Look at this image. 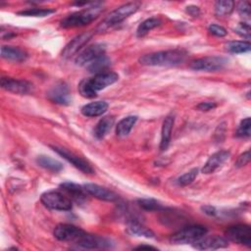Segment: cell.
<instances>
[{
  "instance_id": "1",
  "label": "cell",
  "mask_w": 251,
  "mask_h": 251,
  "mask_svg": "<svg viewBox=\"0 0 251 251\" xmlns=\"http://www.w3.org/2000/svg\"><path fill=\"white\" fill-rule=\"evenodd\" d=\"M186 52L182 49H172L159 51L143 55L139 58V63L144 66H176L184 61Z\"/></svg>"
},
{
  "instance_id": "2",
  "label": "cell",
  "mask_w": 251,
  "mask_h": 251,
  "mask_svg": "<svg viewBox=\"0 0 251 251\" xmlns=\"http://www.w3.org/2000/svg\"><path fill=\"white\" fill-rule=\"evenodd\" d=\"M119 79L118 74L114 72H105L94 75L93 77L84 79L80 82L78 89L80 94L85 98H93L99 90L115 83Z\"/></svg>"
},
{
  "instance_id": "3",
  "label": "cell",
  "mask_w": 251,
  "mask_h": 251,
  "mask_svg": "<svg viewBox=\"0 0 251 251\" xmlns=\"http://www.w3.org/2000/svg\"><path fill=\"white\" fill-rule=\"evenodd\" d=\"M103 11V7L100 3H94L92 6L87 7L81 11L73 13L67 16L61 22V26L63 27H76L88 25L94 21L100 13Z\"/></svg>"
},
{
  "instance_id": "4",
  "label": "cell",
  "mask_w": 251,
  "mask_h": 251,
  "mask_svg": "<svg viewBox=\"0 0 251 251\" xmlns=\"http://www.w3.org/2000/svg\"><path fill=\"white\" fill-rule=\"evenodd\" d=\"M207 233V229L203 226H189L181 228L174 233L170 241L173 244H188L193 243Z\"/></svg>"
},
{
  "instance_id": "5",
  "label": "cell",
  "mask_w": 251,
  "mask_h": 251,
  "mask_svg": "<svg viewBox=\"0 0 251 251\" xmlns=\"http://www.w3.org/2000/svg\"><path fill=\"white\" fill-rule=\"evenodd\" d=\"M138 8H139V4L136 2H130V3H126V4L120 6L119 8L115 9L113 12H111L106 17V19L103 21V23L101 24L99 28H101V30H102L104 28L113 26V25L123 22L125 19H126L130 15L134 14L138 10Z\"/></svg>"
},
{
  "instance_id": "6",
  "label": "cell",
  "mask_w": 251,
  "mask_h": 251,
  "mask_svg": "<svg viewBox=\"0 0 251 251\" xmlns=\"http://www.w3.org/2000/svg\"><path fill=\"white\" fill-rule=\"evenodd\" d=\"M40 200L45 207L52 210L69 211L72 209V201L70 197L60 191L50 190L44 192L41 195Z\"/></svg>"
},
{
  "instance_id": "7",
  "label": "cell",
  "mask_w": 251,
  "mask_h": 251,
  "mask_svg": "<svg viewBox=\"0 0 251 251\" xmlns=\"http://www.w3.org/2000/svg\"><path fill=\"white\" fill-rule=\"evenodd\" d=\"M227 63V60L220 56H207L193 61L190 64V68L195 71L215 72L222 70Z\"/></svg>"
},
{
  "instance_id": "8",
  "label": "cell",
  "mask_w": 251,
  "mask_h": 251,
  "mask_svg": "<svg viewBox=\"0 0 251 251\" xmlns=\"http://www.w3.org/2000/svg\"><path fill=\"white\" fill-rule=\"evenodd\" d=\"M57 154H59L61 157H63L65 160H67L69 163H71L74 167L78 169L84 174H94V169L91 167V165L85 161L84 159L78 157L75 153L69 151L66 148L58 147V146H50Z\"/></svg>"
},
{
  "instance_id": "9",
  "label": "cell",
  "mask_w": 251,
  "mask_h": 251,
  "mask_svg": "<svg viewBox=\"0 0 251 251\" xmlns=\"http://www.w3.org/2000/svg\"><path fill=\"white\" fill-rule=\"evenodd\" d=\"M226 235L229 240L237 244L251 246V228L247 225L231 226L226 230Z\"/></svg>"
},
{
  "instance_id": "10",
  "label": "cell",
  "mask_w": 251,
  "mask_h": 251,
  "mask_svg": "<svg viewBox=\"0 0 251 251\" xmlns=\"http://www.w3.org/2000/svg\"><path fill=\"white\" fill-rule=\"evenodd\" d=\"M75 242L77 246L84 249H103L112 246V242L110 239L95 234H88L86 232Z\"/></svg>"
},
{
  "instance_id": "11",
  "label": "cell",
  "mask_w": 251,
  "mask_h": 251,
  "mask_svg": "<svg viewBox=\"0 0 251 251\" xmlns=\"http://www.w3.org/2000/svg\"><path fill=\"white\" fill-rule=\"evenodd\" d=\"M47 98L59 105H69L72 101L69 86L63 81L56 83L47 91Z\"/></svg>"
},
{
  "instance_id": "12",
  "label": "cell",
  "mask_w": 251,
  "mask_h": 251,
  "mask_svg": "<svg viewBox=\"0 0 251 251\" xmlns=\"http://www.w3.org/2000/svg\"><path fill=\"white\" fill-rule=\"evenodd\" d=\"M106 45L104 43H94L86 47L75 58V64L78 66H85L95 60L96 58L105 55Z\"/></svg>"
},
{
  "instance_id": "13",
  "label": "cell",
  "mask_w": 251,
  "mask_h": 251,
  "mask_svg": "<svg viewBox=\"0 0 251 251\" xmlns=\"http://www.w3.org/2000/svg\"><path fill=\"white\" fill-rule=\"evenodd\" d=\"M54 236L61 241H75L85 233L83 229L73 225L60 224L54 228Z\"/></svg>"
},
{
  "instance_id": "14",
  "label": "cell",
  "mask_w": 251,
  "mask_h": 251,
  "mask_svg": "<svg viewBox=\"0 0 251 251\" xmlns=\"http://www.w3.org/2000/svg\"><path fill=\"white\" fill-rule=\"evenodd\" d=\"M227 240L220 235H211V236H202L198 240L192 243L193 248L198 250H208V249H219L227 247Z\"/></svg>"
},
{
  "instance_id": "15",
  "label": "cell",
  "mask_w": 251,
  "mask_h": 251,
  "mask_svg": "<svg viewBox=\"0 0 251 251\" xmlns=\"http://www.w3.org/2000/svg\"><path fill=\"white\" fill-rule=\"evenodd\" d=\"M0 83L3 89L17 94L28 93L32 88V84L27 80L16 79L12 77H2Z\"/></svg>"
},
{
  "instance_id": "16",
  "label": "cell",
  "mask_w": 251,
  "mask_h": 251,
  "mask_svg": "<svg viewBox=\"0 0 251 251\" xmlns=\"http://www.w3.org/2000/svg\"><path fill=\"white\" fill-rule=\"evenodd\" d=\"M91 36H92L91 31H86V32H83V33L75 36L73 40H71L66 45V47L62 51V57L65 59H68V58H71L72 56H74L79 49H81V47L84 46V44H86L88 42V40L91 38Z\"/></svg>"
},
{
  "instance_id": "17",
  "label": "cell",
  "mask_w": 251,
  "mask_h": 251,
  "mask_svg": "<svg viewBox=\"0 0 251 251\" xmlns=\"http://www.w3.org/2000/svg\"><path fill=\"white\" fill-rule=\"evenodd\" d=\"M230 157V152L226 150H221L212 154L205 165L202 168V173L209 175L214 173L218 168H220L228 158Z\"/></svg>"
},
{
  "instance_id": "18",
  "label": "cell",
  "mask_w": 251,
  "mask_h": 251,
  "mask_svg": "<svg viewBox=\"0 0 251 251\" xmlns=\"http://www.w3.org/2000/svg\"><path fill=\"white\" fill-rule=\"evenodd\" d=\"M87 194L104 201H115L118 199V195L112 190L98 185L96 183H85L83 185Z\"/></svg>"
},
{
  "instance_id": "19",
  "label": "cell",
  "mask_w": 251,
  "mask_h": 251,
  "mask_svg": "<svg viewBox=\"0 0 251 251\" xmlns=\"http://www.w3.org/2000/svg\"><path fill=\"white\" fill-rule=\"evenodd\" d=\"M60 188L67 193V195L75 200L77 203H82L86 199L87 192L85 191L84 187L81 185H78L74 182L66 181L60 184Z\"/></svg>"
},
{
  "instance_id": "20",
  "label": "cell",
  "mask_w": 251,
  "mask_h": 251,
  "mask_svg": "<svg viewBox=\"0 0 251 251\" xmlns=\"http://www.w3.org/2000/svg\"><path fill=\"white\" fill-rule=\"evenodd\" d=\"M174 122H175V118L173 116L166 117L163 122L162 130H161V142H160L161 150H166L170 144Z\"/></svg>"
},
{
  "instance_id": "21",
  "label": "cell",
  "mask_w": 251,
  "mask_h": 251,
  "mask_svg": "<svg viewBox=\"0 0 251 251\" xmlns=\"http://www.w3.org/2000/svg\"><path fill=\"white\" fill-rule=\"evenodd\" d=\"M108 109V104L105 101H95L84 105L81 108V113L85 117H98L103 115Z\"/></svg>"
},
{
  "instance_id": "22",
  "label": "cell",
  "mask_w": 251,
  "mask_h": 251,
  "mask_svg": "<svg viewBox=\"0 0 251 251\" xmlns=\"http://www.w3.org/2000/svg\"><path fill=\"white\" fill-rule=\"evenodd\" d=\"M1 56L10 61L22 62L26 59L27 54L25 53V51H24L19 47L3 45L1 47Z\"/></svg>"
},
{
  "instance_id": "23",
  "label": "cell",
  "mask_w": 251,
  "mask_h": 251,
  "mask_svg": "<svg viewBox=\"0 0 251 251\" xmlns=\"http://www.w3.org/2000/svg\"><path fill=\"white\" fill-rule=\"evenodd\" d=\"M115 124V118L113 116H107L102 118L96 125L94 128V135L98 139H102L105 137L108 132L112 129Z\"/></svg>"
},
{
  "instance_id": "24",
  "label": "cell",
  "mask_w": 251,
  "mask_h": 251,
  "mask_svg": "<svg viewBox=\"0 0 251 251\" xmlns=\"http://www.w3.org/2000/svg\"><path fill=\"white\" fill-rule=\"evenodd\" d=\"M110 65H111L110 59L107 56L102 55V56L96 58L95 60H93L92 62H90L89 64H87L86 68L89 73L97 75V74L107 72L106 70L110 67Z\"/></svg>"
},
{
  "instance_id": "25",
  "label": "cell",
  "mask_w": 251,
  "mask_h": 251,
  "mask_svg": "<svg viewBox=\"0 0 251 251\" xmlns=\"http://www.w3.org/2000/svg\"><path fill=\"white\" fill-rule=\"evenodd\" d=\"M126 230L128 233L136 236H143L146 238H153L155 236L154 232L150 228L146 227L145 226L141 225L138 222H133V221L129 222L127 225Z\"/></svg>"
},
{
  "instance_id": "26",
  "label": "cell",
  "mask_w": 251,
  "mask_h": 251,
  "mask_svg": "<svg viewBox=\"0 0 251 251\" xmlns=\"http://www.w3.org/2000/svg\"><path fill=\"white\" fill-rule=\"evenodd\" d=\"M36 163L40 167H42L48 171L54 172V173H58L63 169V165L61 162H59L58 160H55L49 156H45V155L38 156L36 158Z\"/></svg>"
},
{
  "instance_id": "27",
  "label": "cell",
  "mask_w": 251,
  "mask_h": 251,
  "mask_svg": "<svg viewBox=\"0 0 251 251\" xmlns=\"http://www.w3.org/2000/svg\"><path fill=\"white\" fill-rule=\"evenodd\" d=\"M137 121V117L136 116H127L124 119H122L117 126H116V133L119 136H126L129 133V131L131 130L132 126L135 125Z\"/></svg>"
},
{
  "instance_id": "28",
  "label": "cell",
  "mask_w": 251,
  "mask_h": 251,
  "mask_svg": "<svg viewBox=\"0 0 251 251\" xmlns=\"http://www.w3.org/2000/svg\"><path fill=\"white\" fill-rule=\"evenodd\" d=\"M161 25V20L158 18H149L143 21L136 29V35L138 37L144 36L146 33H148L151 29L157 27Z\"/></svg>"
},
{
  "instance_id": "29",
  "label": "cell",
  "mask_w": 251,
  "mask_h": 251,
  "mask_svg": "<svg viewBox=\"0 0 251 251\" xmlns=\"http://www.w3.org/2000/svg\"><path fill=\"white\" fill-rule=\"evenodd\" d=\"M226 49L231 53L240 54V53H246L249 52L251 49V44L249 41H229L226 44Z\"/></svg>"
},
{
  "instance_id": "30",
  "label": "cell",
  "mask_w": 251,
  "mask_h": 251,
  "mask_svg": "<svg viewBox=\"0 0 251 251\" xmlns=\"http://www.w3.org/2000/svg\"><path fill=\"white\" fill-rule=\"evenodd\" d=\"M234 3L231 0L218 1L215 4V14L217 17L228 16L233 10Z\"/></svg>"
},
{
  "instance_id": "31",
  "label": "cell",
  "mask_w": 251,
  "mask_h": 251,
  "mask_svg": "<svg viewBox=\"0 0 251 251\" xmlns=\"http://www.w3.org/2000/svg\"><path fill=\"white\" fill-rule=\"evenodd\" d=\"M138 205L147 211H162L165 210L166 208L157 200L152 199V198H142L138 199Z\"/></svg>"
},
{
  "instance_id": "32",
  "label": "cell",
  "mask_w": 251,
  "mask_h": 251,
  "mask_svg": "<svg viewBox=\"0 0 251 251\" xmlns=\"http://www.w3.org/2000/svg\"><path fill=\"white\" fill-rule=\"evenodd\" d=\"M53 13H55V10H53V9L31 8V9H26V10L18 12V15L25 16V17H46Z\"/></svg>"
},
{
  "instance_id": "33",
  "label": "cell",
  "mask_w": 251,
  "mask_h": 251,
  "mask_svg": "<svg viewBox=\"0 0 251 251\" xmlns=\"http://www.w3.org/2000/svg\"><path fill=\"white\" fill-rule=\"evenodd\" d=\"M250 126H251L250 118H245L244 120H242L238 128H237V130H236V136H238V137H249L250 134H251Z\"/></svg>"
},
{
  "instance_id": "34",
  "label": "cell",
  "mask_w": 251,
  "mask_h": 251,
  "mask_svg": "<svg viewBox=\"0 0 251 251\" xmlns=\"http://www.w3.org/2000/svg\"><path fill=\"white\" fill-rule=\"evenodd\" d=\"M197 175H198V169H196V168L191 169L190 171H188L187 173H185L181 176H179L177 179V182L179 185H182V186L190 184L195 179Z\"/></svg>"
},
{
  "instance_id": "35",
  "label": "cell",
  "mask_w": 251,
  "mask_h": 251,
  "mask_svg": "<svg viewBox=\"0 0 251 251\" xmlns=\"http://www.w3.org/2000/svg\"><path fill=\"white\" fill-rule=\"evenodd\" d=\"M235 32L240 35L241 37H244L246 39H249L250 38V32H251V29H250V25L249 24L247 23H239L237 25V26L234 28Z\"/></svg>"
},
{
  "instance_id": "36",
  "label": "cell",
  "mask_w": 251,
  "mask_h": 251,
  "mask_svg": "<svg viewBox=\"0 0 251 251\" xmlns=\"http://www.w3.org/2000/svg\"><path fill=\"white\" fill-rule=\"evenodd\" d=\"M210 33H212L213 35L215 36H218V37H223V36H226L227 31L225 27H223L222 25H210L209 27H208Z\"/></svg>"
},
{
  "instance_id": "37",
  "label": "cell",
  "mask_w": 251,
  "mask_h": 251,
  "mask_svg": "<svg viewBox=\"0 0 251 251\" xmlns=\"http://www.w3.org/2000/svg\"><path fill=\"white\" fill-rule=\"evenodd\" d=\"M250 162V152L249 150L245 151L244 153H242L236 160L235 162V166L237 168H240V167H243L245 165H247L248 163Z\"/></svg>"
},
{
  "instance_id": "38",
  "label": "cell",
  "mask_w": 251,
  "mask_h": 251,
  "mask_svg": "<svg viewBox=\"0 0 251 251\" xmlns=\"http://www.w3.org/2000/svg\"><path fill=\"white\" fill-rule=\"evenodd\" d=\"M237 10H238V13H239L242 17L249 18V16H250V4H249V2H247V1L241 2V3L238 5Z\"/></svg>"
},
{
  "instance_id": "39",
  "label": "cell",
  "mask_w": 251,
  "mask_h": 251,
  "mask_svg": "<svg viewBox=\"0 0 251 251\" xmlns=\"http://www.w3.org/2000/svg\"><path fill=\"white\" fill-rule=\"evenodd\" d=\"M216 103L215 102H210V101H205V102H201L197 105V109L200 111H209L212 110L214 108H216Z\"/></svg>"
},
{
  "instance_id": "40",
  "label": "cell",
  "mask_w": 251,
  "mask_h": 251,
  "mask_svg": "<svg viewBox=\"0 0 251 251\" xmlns=\"http://www.w3.org/2000/svg\"><path fill=\"white\" fill-rule=\"evenodd\" d=\"M185 12L192 17H197L200 14V9H199V7H197L195 5H190L185 8Z\"/></svg>"
},
{
  "instance_id": "41",
  "label": "cell",
  "mask_w": 251,
  "mask_h": 251,
  "mask_svg": "<svg viewBox=\"0 0 251 251\" xmlns=\"http://www.w3.org/2000/svg\"><path fill=\"white\" fill-rule=\"evenodd\" d=\"M201 210L203 213H205L208 216H216V214H217L216 208L211 205H204L201 207Z\"/></svg>"
},
{
  "instance_id": "42",
  "label": "cell",
  "mask_w": 251,
  "mask_h": 251,
  "mask_svg": "<svg viewBox=\"0 0 251 251\" xmlns=\"http://www.w3.org/2000/svg\"><path fill=\"white\" fill-rule=\"evenodd\" d=\"M135 249H156V248L151 245H139V246L135 247Z\"/></svg>"
}]
</instances>
